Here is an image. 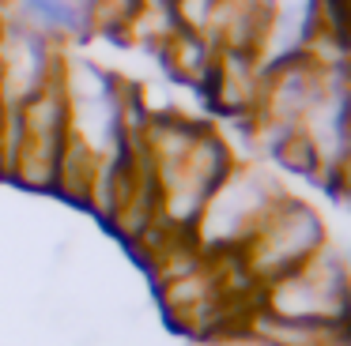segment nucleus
Returning <instances> with one entry per match:
<instances>
[{
    "label": "nucleus",
    "instance_id": "1",
    "mask_svg": "<svg viewBox=\"0 0 351 346\" xmlns=\"http://www.w3.org/2000/svg\"><path fill=\"white\" fill-rule=\"evenodd\" d=\"M257 308L291 320L313 323H351V267L332 248H321L317 256L272 282L257 286Z\"/></svg>",
    "mask_w": 351,
    "mask_h": 346
},
{
    "label": "nucleus",
    "instance_id": "4",
    "mask_svg": "<svg viewBox=\"0 0 351 346\" xmlns=\"http://www.w3.org/2000/svg\"><path fill=\"white\" fill-rule=\"evenodd\" d=\"M12 23L53 38H84L91 27H99V0H8Z\"/></svg>",
    "mask_w": 351,
    "mask_h": 346
},
{
    "label": "nucleus",
    "instance_id": "3",
    "mask_svg": "<svg viewBox=\"0 0 351 346\" xmlns=\"http://www.w3.org/2000/svg\"><path fill=\"white\" fill-rule=\"evenodd\" d=\"M276 200H280V196H276L261 177L230 170L227 177H223V185L208 196V203H204V211H200L193 233H197V241L204 248L238 252Z\"/></svg>",
    "mask_w": 351,
    "mask_h": 346
},
{
    "label": "nucleus",
    "instance_id": "5",
    "mask_svg": "<svg viewBox=\"0 0 351 346\" xmlns=\"http://www.w3.org/2000/svg\"><path fill=\"white\" fill-rule=\"evenodd\" d=\"M332 346H351V335H343V338H336Z\"/></svg>",
    "mask_w": 351,
    "mask_h": 346
},
{
    "label": "nucleus",
    "instance_id": "2",
    "mask_svg": "<svg viewBox=\"0 0 351 346\" xmlns=\"http://www.w3.org/2000/svg\"><path fill=\"white\" fill-rule=\"evenodd\" d=\"M325 226H321L317 211L306 207L302 200H280L268 207V215L257 222V230L250 233L238 260L245 267V278L253 286H265L272 278L287 275V271L302 267L310 256H317L325 248Z\"/></svg>",
    "mask_w": 351,
    "mask_h": 346
}]
</instances>
